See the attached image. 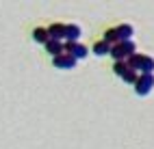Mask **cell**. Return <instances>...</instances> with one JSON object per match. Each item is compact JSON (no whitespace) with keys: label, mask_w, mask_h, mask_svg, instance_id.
I'll return each instance as SVG.
<instances>
[{"label":"cell","mask_w":154,"mask_h":149,"mask_svg":"<svg viewBox=\"0 0 154 149\" xmlns=\"http://www.w3.org/2000/svg\"><path fill=\"white\" fill-rule=\"evenodd\" d=\"M139 72H141V74H152V72H154V58H152V56H143Z\"/></svg>","instance_id":"cell-11"},{"label":"cell","mask_w":154,"mask_h":149,"mask_svg":"<svg viewBox=\"0 0 154 149\" xmlns=\"http://www.w3.org/2000/svg\"><path fill=\"white\" fill-rule=\"evenodd\" d=\"M65 31H67V24H52V26L48 28L50 39H54V41H61V39H65Z\"/></svg>","instance_id":"cell-7"},{"label":"cell","mask_w":154,"mask_h":149,"mask_svg":"<svg viewBox=\"0 0 154 149\" xmlns=\"http://www.w3.org/2000/svg\"><path fill=\"white\" fill-rule=\"evenodd\" d=\"M126 69H128V65H126L124 61H119V63H115V65H113V72H115L119 78L124 76V72H126Z\"/></svg>","instance_id":"cell-14"},{"label":"cell","mask_w":154,"mask_h":149,"mask_svg":"<svg viewBox=\"0 0 154 149\" xmlns=\"http://www.w3.org/2000/svg\"><path fill=\"white\" fill-rule=\"evenodd\" d=\"M154 89V74H141L139 80L135 82V91L137 95H148Z\"/></svg>","instance_id":"cell-2"},{"label":"cell","mask_w":154,"mask_h":149,"mask_svg":"<svg viewBox=\"0 0 154 149\" xmlns=\"http://www.w3.org/2000/svg\"><path fill=\"white\" fill-rule=\"evenodd\" d=\"M54 67H59V69H74L76 67V58L72 56V54H61V56H57L54 58Z\"/></svg>","instance_id":"cell-4"},{"label":"cell","mask_w":154,"mask_h":149,"mask_svg":"<svg viewBox=\"0 0 154 149\" xmlns=\"http://www.w3.org/2000/svg\"><path fill=\"white\" fill-rule=\"evenodd\" d=\"M141 61H143L141 54H132L128 61H126V65H128L130 69H135V72H139V69H141Z\"/></svg>","instance_id":"cell-13"},{"label":"cell","mask_w":154,"mask_h":149,"mask_svg":"<svg viewBox=\"0 0 154 149\" xmlns=\"http://www.w3.org/2000/svg\"><path fill=\"white\" fill-rule=\"evenodd\" d=\"M135 35V28H132L130 24H122L117 26V37H119V43H124V41H130V37Z\"/></svg>","instance_id":"cell-8"},{"label":"cell","mask_w":154,"mask_h":149,"mask_svg":"<svg viewBox=\"0 0 154 149\" xmlns=\"http://www.w3.org/2000/svg\"><path fill=\"white\" fill-rule=\"evenodd\" d=\"M111 50H113V45H109L104 39L102 41H98V43H94V48H91V52H94L96 56H106V54H111Z\"/></svg>","instance_id":"cell-9"},{"label":"cell","mask_w":154,"mask_h":149,"mask_svg":"<svg viewBox=\"0 0 154 149\" xmlns=\"http://www.w3.org/2000/svg\"><path fill=\"white\" fill-rule=\"evenodd\" d=\"M46 52H50L54 58L61 56V54H65V43L63 41H54V39H50V41L46 43Z\"/></svg>","instance_id":"cell-6"},{"label":"cell","mask_w":154,"mask_h":149,"mask_svg":"<svg viewBox=\"0 0 154 149\" xmlns=\"http://www.w3.org/2000/svg\"><path fill=\"white\" fill-rule=\"evenodd\" d=\"M132 54H137V48H135V43H132V41L117 43V45H113V50H111V56L115 58V63H119V61L126 63Z\"/></svg>","instance_id":"cell-1"},{"label":"cell","mask_w":154,"mask_h":149,"mask_svg":"<svg viewBox=\"0 0 154 149\" xmlns=\"http://www.w3.org/2000/svg\"><path fill=\"white\" fill-rule=\"evenodd\" d=\"M65 54H72L76 61H80V58H85L89 54V50L83 43H65Z\"/></svg>","instance_id":"cell-3"},{"label":"cell","mask_w":154,"mask_h":149,"mask_svg":"<svg viewBox=\"0 0 154 149\" xmlns=\"http://www.w3.org/2000/svg\"><path fill=\"white\" fill-rule=\"evenodd\" d=\"M104 41L109 45H117L119 43V37H117V28H109V31L104 33Z\"/></svg>","instance_id":"cell-12"},{"label":"cell","mask_w":154,"mask_h":149,"mask_svg":"<svg viewBox=\"0 0 154 149\" xmlns=\"http://www.w3.org/2000/svg\"><path fill=\"white\" fill-rule=\"evenodd\" d=\"M80 35H83V31H80L78 24H67V31H65V41L67 43H78Z\"/></svg>","instance_id":"cell-5"},{"label":"cell","mask_w":154,"mask_h":149,"mask_svg":"<svg viewBox=\"0 0 154 149\" xmlns=\"http://www.w3.org/2000/svg\"><path fill=\"white\" fill-rule=\"evenodd\" d=\"M33 39H35V41L37 43H48L50 41V33H48V28H35V31H33Z\"/></svg>","instance_id":"cell-10"}]
</instances>
